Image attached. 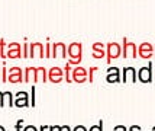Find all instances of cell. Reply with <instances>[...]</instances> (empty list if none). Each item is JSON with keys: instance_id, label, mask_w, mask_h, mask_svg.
<instances>
[{"instance_id": "25", "label": "cell", "mask_w": 155, "mask_h": 131, "mask_svg": "<svg viewBox=\"0 0 155 131\" xmlns=\"http://www.w3.org/2000/svg\"><path fill=\"white\" fill-rule=\"evenodd\" d=\"M23 124H25V119H18L15 124V131H23Z\"/></svg>"}, {"instance_id": "8", "label": "cell", "mask_w": 155, "mask_h": 131, "mask_svg": "<svg viewBox=\"0 0 155 131\" xmlns=\"http://www.w3.org/2000/svg\"><path fill=\"white\" fill-rule=\"evenodd\" d=\"M23 57V48L19 42H9L7 44V58L10 60H18V58H22Z\"/></svg>"}, {"instance_id": "3", "label": "cell", "mask_w": 155, "mask_h": 131, "mask_svg": "<svg viewBox=\"0 0 155 131\" xmlns=\"http://www.w3.org/2000/svg\"><path fill=\"white\" fill-rule=\"evenodd\" d=\"M68 60H74L78 66L83 61V44L81 42H71L68 45Z\"/></svg>"}, {"instance_id": "34", "label": "cell", "mask_w": 155, "mask_h": 131, "mask_svg": "<svg viewBox=\"0 0 155 131\" xmlns=\"http://www.w3.org/2000/svg\"><path fill=\"white\" fill-rule=\"evenodd\" d=\"M0 83H2V61H0Z\"/></svg>"}, {"instance_id": "9", "label": "cell", "mask_w": 155, "mask_h": 131, "mask_svg": "<svg viewBox=\"0 0 155 131\" xmlns=\"http://www.w3.org/2000/svg\"><path fill=\"white\" fill-rule=\"evenodd\" d=\"M73 82L74 83H78V84H83V83L88 82V70L81 67V66H77L73 69Z\"/></svg>"}, {"instance_id": "19", "label": "cell", "mask_w": 155, "mask_h": 131, "mask_svg": "<svg viewBox=\"0 0 155 131\" xmlns=\"http://www.w3.org/2000/svg\"><path fill=\"white\" fill-rule=\"evenodd\" d=\"M0 58L2 60H6L7 58V45L5 38H0Z\"/></svg>"}, {"instance_id": "21", "label": "cell", "mask_w": 155, "mask_h": 131, "mask_svg": "<svg viewBox=\"0 0 155 131\" xmlns=\"http://www.w3.org/2000/svg\"><path fill=\"white\" fill-rule=\"evenodd\" d=\"M35 105H36V88H35V84L31 86V106L34 108Z\"/></svg>"}, {"instance_id": "27", "label": "cell", "mask_w": 155, "mask_h": 131, "mask_svg": "<svg viewBox=\"0 0 155 131\" xmlns=\"http://www.w3.org/2000/svg\"><path fill=\"white\" fill-rule=\"evenodd\" d=\"M49 131H62L61 125H49Z\"/></svg>"}, {"instance_id": "2", "label": "cell", "mask_w": 155, "mask_h": 131, "mask_svg": "<svg viewBox=\"0 0 155 131\" xmlns=\"http://www.w3.org/2000/svg\"><path fill=\"white\" fill-rule=\"evenodd\" d=\"M122 57L123 58H138V45L135 42H130L123 36L122 40Z\"/></svg>"}, {"instance_id": "31", "label": "cell", "mask_w": 155, "mask_h": 131, "mask_svg": "<svg viewBox=\"0 0 155 131\" xmlns=\"http://www.w3.org/2000/svg\"><path fill=\"white\" fill-rule=\"evenodd\" d=\"M39 131H49V125H41Z\"/></svg>"}, {"instance_id": "6", "label": "cell", "mask_w": 155, "mask_h": 131, "mask_svg": "<svg viewBox=\"0 0 155 131\" xmlns=\"http://www.w3.org/2000/svg\"><path fill=\"white\" fill-rule=\"evenodd\" d=\"M152 66H154V63L149 61L147 67H141V69L138 70V82L143 83V84L152 83V80H154V76H152Z\"/></svg>"}, {"instance_id": "12", "label": "cell", "mask_w": 155, "mask_h": 131, "mask_svg": "<svg viewBox=\"0 0 155 131\" xmlns=\"http://www.w3.org/2000/svg\"><path fill=\"white\" fill-rule=\"evenodd\" d=\"M29 57L31 58H45V45L42 42H31Z\"/></svg>"}, {"instance_id": "35", "label": "cell", "mask_w": 155, "mask_h": 131, "mask_svg": "<svg viewBox=\"0 0 155 131\" xmlns=\"http://www.w3.org/2000/svg\"><path fill=\"white\" fill-rule=\"evenodd\" d=\"M0 131H6V128H5L3 125H0Z\"/></svg>"}, {"instance_id": "5", "label": "cell", "mask_w": 155, "mask_h": 131, "mask_svg": "<svg viewBox=\"0 0 155 131\" xmlns=\"http://www.w3.org/2000/svg\"><path fill=\"white\" fill-rule=\"evenodd\" d=\"M7 83L10 84H20V83H25V73L23 70L18 67V66H13L9 69V74H7Z\"/></svg>"}, {"instance_id": "36", "label": "cell", "mask_w": 155, "mask_h": 131, "mask_svg": "<svg viewBox=\"0 0 155 131\" xmlns=\"http://www.w3.org/2000/svg\"><path fill=\"white\" fill-rule=\"evenodd\" d=\"M154 57H155V45H154Z\"/></svg>"}, {"instance_id": "1", "label": "cell", "mask_w": 155, "mask_h": 131, "mask_svg": "<svg viewBox=\"0 0 155 131\" xmlns=\"http://www.w3.org/2000/svg\"><path fill=\"white\" fill-rule=\"evenodd\" d=\"M23 73H25V83L48 82V70L45 67H26L23 69Z\"/></svg>"}, {"instance_id": "17", "label": "cell", "mask_w": 155, "mask_h": 131, "mask_svg": "<svg viewBox=\"0 0 155 131\" xmlns=\"http://www.w3.org/2000/svg\"><path fill=\"white\" fill-rule=\"evenodd\" d=\"M6 105H7V108H13L15 106V96H13V93L12 92H3V108H6Z\"/></svg>"}, {"instance_id": "14", "label": "cell", "mask_w": 155, "mask_h": 131, "mask_svg": "<svg viewBox=\"0 0 155 131\" xmlns=\"http://www.w3.org/2000/svg\"><path fill=\"white\" fill-rule=\"evenodd\" d=\"M106 82L110 84H115V83H120L122 82V71L119 67H109L107 69V74H106Z\"/></svg>"}, {"instance_id": "30", "label": "cell", "mask_w": 155, "mask_h": 131, "mask_svg": "<svg viewBox=\"0 0 155 131\" xmlns=\"http://www.w3.org/2000/svg\"><path fill=\"white\" fill-rule=\"evenodd\" d=\"M128 131H142V128L139 125H130L128 128Z\"/></svg>"}, {"instance_id": "13", "label": "cell", "mask_w": 155, "mask_h": 131, "mask_svg": "<svg viewBox=\"0 0 155 131\" xmlns=\"http://www.w3.org/2000/svg\"><path fill=\"white\" fill-rule=\"evenodd\" d=\"M122 82L135 84L138 82V70L135 67H123V70H122Z\"/></svg>"}, {"instance_id": "28", "label": "cell", "mask_w": 155, "mask_h": 131, "mask_svg": "<svg viewBox=\"0 0 155 131\" xmlns=\"http://www.w3.org/2000/svg\"><path fill=\"white\" fill-rule=\"evenodd\" d=\"M73 131H88L84 125H75L74 128H73Z\"/></svg>"}, {"instance_id": "23", "label": "cell", "mask_w": 155, "mask_h": 131, "mask_svg": "<svg viewBox=\"0 0 155 131\" xmlns=\"http://www.w3.org/2000/svg\"><path fill=\"white\" fill-rule=\"evenodd\" d=\"M22 48H23V58H29V42H28V38H25V42L22 44Z\"/></svg>"}, {"instance_id": "15", "label": "cell", "mask_w": 155, "mask_h": 131, "mask_svg": "<svg viewBox=\"0 0 155 131\" xmlns=\"http://www.w3.org/2000/svg\"><path fill=\"white\" fill-rule=\"evenodd\" d=\"M31 105L29 102V95L28 92H18L15 95V108H28Z\"/></svg>"}, {"instance_id": "32", "label": "cell", "mask_w": 155, "mask_h": 131, "mask_svg": "<svg viewBox=\"0 0 155 131\" xmlns=\"http://www.w3.org/2000/svg\"><path fill=\"white\" fill-rule=\"evenodd\" d=\"M61 127H62V131H73L70 125H61Z\"/></svg>"}, {"instance_id": "16", "label": "cell", "mask_w": 155, "mask_h": 131, "mask_svg": "<svg viewBox=\"0 0 155 131\" xmlns=\"http://www.w3.org/2000/svg\"><path fill=\"white\" fill-rule=\"evenodd\" d=\"M91 55L96 60H100L106 57V45L103 42H94L91 45Z\"/></svg>"}, {"instance_id": "33", "label": "cell", "mask_w": 155, "mask_h": 131, "mask_svg": "<svg viewBox=\"0 0 155 131\" xmlns=\"http://www.w3.org/2000/svg\"><path fill=\"white\" fill-rule=\"evenodd\" d=\"M0 108H3V92H0Z\"/></svg>"}, {"instance_id": "4", "label": "cell", "mask_w": 155, "mask_h": 131, "mask_svg": "<svg viewBox=\"0 0 155 131\" xmlns=\"http://www.w3.org/2000/svg\"><path fill=\"white\" fill-rule=\"evenodd\" d=\"M122 57V45L119 42H107L106 45V63L110 64L112 60Z\"/></svg>"}, {"instance_id": "37", "label": "cell", "mask_w": 155, "mask_h": 131, "mask_svg": "<svg viewBox=\"0 0 155 131\" xmlns=\"http://www.w3.org/2000/svg\"><path fill=\"white\" fill-rule=\"evenodd\" d=\"M152 131H155V127H152Z\"/></svg>"}, {"instance_id": "20", "label": "cell", "mask_w": 155, "mask_h": 131, "mask_svg": "<svg viewBox=\"0 0 155 131\" xmlns=\"http://www.w3.org/2000/svg\"><path fill=\"white\" fill-rule=\"evenodd\" d=\"M99 71V67H96V66H93V67H90L88 69V83H93L94 82V74Z\"/></svg>"}, {"instance_id": "29", "label": "cell", "mask_w": 155, "mask_h": 131, "mask_svg": "<svg viewBox=\"0 0 155 131\" xmlns=\"http://www.w3.org/2000/svg\"><path fill=\"white\" fill-rule=\"evenodd\" d=\"M113 131H128V128L125 125H116L115 128H113Z\"/></svg>"}, {"instance_id": "7", "label": "cell", "mask_w": 155, "mask_h": 131, "mask_svg": "<svg viewBox=\"0 0 155 131\" xmlns=\"http://www.w3.org/2000/svg\"><path fill=\"white\" fill-rule=\"evenodd\" d=\"M62 80H65L64 69L55 66V67H51V69L48 70V82L54 83V84H58V83H61Z\"/></svg>"}, {"instance_id": "24", "label": "cell", "mask_w": 155, "mask_h": 131, "mask_svg": "<svg viewBox=\"0 0 155 131\" xmlns=\"http://www.w3.org/2000/svg\"><path fill=\"white\" fill-rule=\"evenodd\" d=\"M88 131H103V119H100L97 125H91L88 128Z\"/></svg>"}, {"instance_id": "26", "label": "cell", "mask_w": 155, "mask_h": 131, "mask_svg": "<svg viewBox=\"0 0 155 131\" xmlns=\"http://www.w3.org/2000/svg\"><path fill=\"white\" fill-rule=\"evenodd\" d=\"M23 131H39V128H36L35 125H26L23 127Z\"/></svg>"}, {"instance_id": "11", "label": "cell", "mask_w": 155, "mask_h": 131, "mask_svg": "<svg viewBox=\"0 0 155 131\" xmlns=\"http://www.w3.org/2000/svg\"><path fill=\"white\" fill-rule=\"evenodd\" d=\"M51 48H52L51 58H64L65 60L68 57V53H67L68 47L64 42H54V44H51Z\"/></svg>"}, {"instance_id": "18", "label": "cell", "mask_w": 155, "mask_h": 131, "mask_svg": "<svg viewBox=\"0 0 155 131\" xmlns=\"http://www.w3.org/2000/svg\"><path fill=\"white\" fill-rule=\"evenodd\" d=\"M73 66L70 64V63H65V66H64V74H65V82L67 83H73V77H71V74H73Z\"/></svg>"}, {"instance_id": "22", "label": "cell", "mask_w": 155, "mask_h": 131, "mask_svg": "<svg viewBox=\"0 0 155 131\" xmlns=\"http://www.w3.org/2000/svg\"><path fill=\"white\" fill-rule=\"evenodd\" d=\"M52 55V48H51V40L47 38V44H45V58H51Z\"/></svg>"}, {"instance_id": "10", "label": "cell", "mask_w": 155, "mask_h": 131, "mask_svg": "<svg viewBox=\"0 0 155 131\" xmlns=\"http://www.w3.org/2000/svg\"><path fill=\"white\" fill-rule=\"evenodd\" d=\"M138 57L143 60H151L154 57V45L151 42H142L138 45Z\"/></svg>"}]
</instances>
